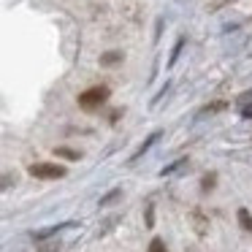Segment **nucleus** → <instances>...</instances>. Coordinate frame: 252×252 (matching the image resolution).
I'll use <instances>...</instances> for the list:
<instances>
[{
    "label": "nucleus",
    "instance_id": "nucleus-6",
    "mask_svg": "<svg viewBox=\"0 0 252 252\" xmlns=\"http://www.w3.org/2000/svg\"><path fill=\"white\" fill-rule=\"evenodd\" d=\"M158 138H160V133H152V136H149V138H147V141H144V144H141V149H138V152H136V155H133V160H136V158H141V155H144V152H147V149H149V147H152V144H155V141H158Z\"/></svg>",
    "mask_w": 252,
    "mask_h": 252
},
{
    "label": "nucleus",
    "instance_id": "nucleus-9",
    "mask_svg": "<svg viewBox=\"0 0 252 252\" xmlns=\"http://www.w3.org/2000/svg\"><path fill=\"white\" fill-rule=\"evenodd\" d=\"M241 117H244V120H252V103H250V106H244V109H241Z\"/></svg>",
    "mask_w": 252,
    "mask_h": 252
},
{
    "label": "nucleus",
    "instance_id": "nucleus-5",
    "mask_svg": "<svg viewBox=\"0 0 252 252\" xmlns=\"http://www.w3.org/2000/svg\"><path fill=\"white\" fill-rule=\"evenodd\" d=\"M117 63H122V52H106L100 57V65H117Z\"/></svg>",
    "mask_w": 252,
    "mask_h": 252
},
{
    "label": "nucleus",
    "instance_id": "nucleus-4",
    "mask_svg": "<svg viewBox=\"0 0 252 252\" xmlns=\"http://www.w3.org/2000/svg\"><path fill=\"white\" fill-rule=\"evenodd\" d=\"M239 225L247 230V233H252V214L247 212V209H239Z\"/></svg>",
    "mask_w": 252,
    "mask_h": 252
},
{
    "label": "nucleus",
    "instance_id": "nucleus-7",
    "mask_svg": "<svg viewBox=\"0 0 252 252\" xmlns=\"http://www.w3.org/2000/svg\"><path fill=\"white\" fill-rule=\"evenodd\" d=\"M147 252H168V250H165V241L163 239H152V241H149V250Z\"/></svg>",
    "mask_w": 252,
    "mask_h": 252
},
{
    "label": "nucleus",
    "instance_id": "nucleus-8",
    "mask_svg": "<svg viewBox=\"0 0 252 252\" xmlns=\"http://www.w3.org/2000/svg\"><path fill=\"white\" fill-rule=\"evenodd\" d=\"M214 182H217V176H214V174L203 176V190H212V187H214Z\"/></svg>",
    "mask_w": 252,
    "mask_h": 252
},
{
    "label": "nucleus",
    "instance_id": "nucleus-2",
    "mask_svg": "<svg viewBox=\"0 0 252 252\" xmlns=\"http://www.w3.org/2000/svg\"><path fill=\"white\" fill-rule=\"evenodd\" d=\"M28 171L35 179H63V176L68 174L65 165H57V163H33Z\"/></svg>",
    "mask_w": 252,
    "mask_h": 252
},
{
    "label": "nucleus",
    "instance_id": "nucleus-3",
    "mask_svg": "<svg viewBox=\"0 0 252 252\" xmlns=\"http://www.w3.org/2000/svg\"><path fill=\"white\" fill-rule=\"evenodd\" d=\"M55 155H57V158H65V160H79V158H82L79 149H68V147H57Z\"/></svg>",
    "mask_w": 252,
    "mask_h": 252
},
{
    "label": "nucleus",
    "instance_id": "nucleus-1",
    "mask_svg": "<svg viewBox=\"0 0 252 252\" xmlns=\"http://www.w3.org/2000/svg\"><path fill=\"white\" fill-rule=\"evenodd\" d=\"M109 87H103V84H98V87H90V90H84L82 95H79V106H82L84 111H95V109H100V106L109 100Z\"/></svg>",
    "mask_w": 252,
    "mask_h": 252
}]
</instances>
